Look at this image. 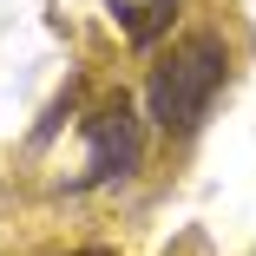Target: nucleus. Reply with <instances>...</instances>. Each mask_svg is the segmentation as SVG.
Instances as JSON below:
<instances>
[{
	"label": "nucleus",
	"mask_w": 256,
	"mask_h": 256,
	"mask_svg": "<svg viewBox=\"0 0 256 256\" xmlns=\"http://www.w3.org/2000/svg\"><path fill=\"white\" fill-rule=\"evenodd\" d=\"M230 72H236V46H230L224 26H197L184 40H171L158 53V66H151V79H144L151 125L164 138H190L204 118H210L217 92L230 86Z\"/></svg>",
	"instance_id": "nucleus-1"
},
{
	"label": "nucleus",
	"mask_w": 256,
	"mask_h": 256,
	"mask_svg": "<svg viewBox=\"0 0 256 256\" xmlns=\"http://www.w3.org/2000/svg\"><path fill=\"white\" fill-rule=\"evenodd\" d=\"M79 132H86V164H79V178H72L66 190L118 184V178H132V171L144 164V125H138V106H132L125 92L106 98L92 118H79Z\"/></svg>",
	"instance_id": "nucleus-2"
},
{
	"label": "nucleus",
	"mask_w": 256,
	"mask_h": 256,
	"mask_svg": "<svg viewBox=\"0 0 256 256\" xmlns=\"http://www.w3.org/2000/svg\"><path fill=\"white\" fill-rule=\"evenodd\" d=\"M178 14H184V0H112V20L125 26V40L138 46H158L171 26H178Z\"/></svg>",
	"instance_id": "nucleus-3"
},
{
	"label": "nucleus",
	"mask_w": 256,
	"mask_h": 256,
	"mask_svg": "<svg viewBox=\"0 0 256 256\" xmlns=\"http://www.w3.org/2000/svg\"><path fill=\"white\" fill-rule=\"evenodd\" d=\"M66 256H118V250H106V243H92V250H66Z\"/></svg>",
	"instance_id": "nucleus-4"
}]
</instances>
